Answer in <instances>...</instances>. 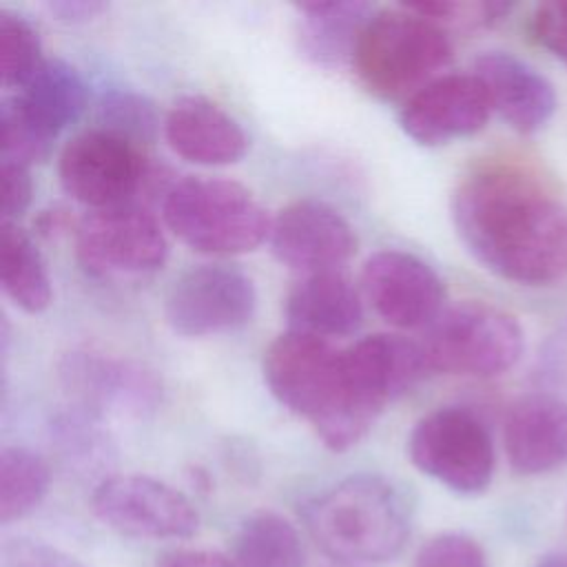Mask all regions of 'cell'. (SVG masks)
Masks as SVG:
<instances>
[{"mask_svg": "<svg viewBox=\"0 0 567 567\" xmlns=\"http://www.w3.org/2000/svg\"><path fill=\"white\" fill-rule=\"evenodd\" d=\"M452 221L467 252L518 286H551L567 275V208L536 175L483 166L452 195Z\"/></svg>", "mask_w": 567, "mask_h": 567, "instance_id": "cell-1", "label": "cell"}, {"mask_svg": "<svg viewBox=\"0 0 567 567\" xmlns=\"http://www.w3.org/2000/svg\"><path fill=\"white\" fill-rule=\"evenodd\" d=\"M264 381L270 394L306 419L332 452L354 447L372 430L352 405L343 350L328 339L286 330L264 352Z\"/></svg>", "mask_w": 567, "mask_h": 567, "instance_id": "cell-2", "label": "cell"}, {"mask_svg": "<svg viewBox=\"0 0 567 567\" xmlns=\"http://www.w3.org/2000/svg\"><path fill=\"white\" fill-rule=\"evenodd\" d=\"M306 518L315 543L341 565L392 560L410 536L403 494L377 474L339 481L312 501Z\"/></svg>", "mask_w": 567, "mask_h": 567, "instance_id": "cell-3", "label": "cell"}, {"mask_svg": "<svg viewBox=\"0 0 567 567\" xmlns=\"http://www.w3.org/2000/svg\"><path fill=\"white\" fill-rule=\"evenodd\" d=\"M452 44L439 24L410 7L374 11L354 44L352 66L379 97H410L439 78L450 62Z\"/></svg>", "mask_w": 567, "mask_h": 567, "instance_id": "cell-4", "label": "cell"}, {"mask_svg": "<svg viewBox=\"0 0 567 567\" xmlns=\"http://www.w3.org/2000/svg\"><path fill=\"white\" fill-rule=\"evenodd\" d=\"M168 230L204 255H241L270 237L272 217L241 184L219 177L175 182L162 202Z\"/></svg>", "mask_w": 567, "mask_h": 567, "instance_id": "cell-5", "label": "cell"}, {"mask_svg": "<svg viewBox=\"0 0 567 567\" xmlns=\"http://www.w3.org/2000/svg\"><path fill=\"white\" fill-rule=\"evenodd\" d=\"M419 343L430 372L474 379L505 374L518 363L525 348L516 317L483 301L443 308Z\"/></svg>", "mask_w": 567, "mask_h": 567, "instance_id": "cell-6", "label": "cell"}, {"mask_svg": "<svg viewBox=\"0 0 567 567\" xmlns=\"http://www.w3.org/2000/svg\"><path fill=\"white\" fill-rule=\"evenodd\" d=\"M408 454L419 472L456 494L485 492L496 467L485 421L461 405H445L419 419L408 439Z\"/></svg>", "mask_w": 567, "mask_h": 567, "instance_id": "cell-7", "label": "cell"}, {"mask_svg": "<svg viewBox=\"0 0 567 567\" xmlns=\"http://www.w3.org/2000/svg\"><path fill=\"white\" fill-rule=\"evenodd\" d=\"M75 252L95 279H137L157 272L168 255L155 215L142 204L89 210L75 228Z\"/></svg>", "mask_w": 567, "mask_h": 567, "instance_id": "cell-8", "label": "cell"}, {"mask_svg": "<svg viewBox=\"0 0 567 567\" xmlns=\"http://www.w3.org/2000/svg\"><path fill=\"white\" fill-rule=\"evenodd\" d=\"M60 184L91 210L140 204L137 195L153 179L142 146L104 128H86L60 153Z\"/></svg>", "mask_w": 567, "mask_h": 567, "instance_id": "cell-9", "label": "cell"}, {"mask_svg": "<svg viewBox=\"0 0 567 567\" xmlns=\"http://www.w3.org/2000/svg\"><path fill=\"white\" fill-rule=\"evenodd\" d=\"M91 507L104 525L131 538H188L199 527L195 505L179 489L144 474L102 478L93 489Z\"/></svg>", "mask_w": 567, "mask_h": 567, "instance_id": "cell-10", "label": "cell"}, {"mask_svg": "<svg viewBox=\"0 0 567 567\" xmlns=\"http://www.w3.org/2000/svg\"><path fill=\"white\" fill-rule=\"evenodd\" d=\"M257 308L252 279L230 266L204 264L184 270L164 301L166 323L184 337H210L246 326Z\"/></svg>", "mask_w": 567, "mask_h": 567, "instance_id": "cell-11", "label": "cell"}, {"mask_svg": "<svg viewBox=\"0 0 567 567\" xmlns=\"http://www.w3.org/2000/svg\"><path fill=\"white\" fill-rule=\"evenodd\" d=\"M343 368L352 405L370 425L388 403L430 374L421 343L390 332L363 337L346 348Z\"/></svg>", "mask_w": 567, "mask_h": 567, "instance_id": "cell-12", "label": "cell"}, {"mask_svg": "<svg viewBox=\"0 0 567 567\" xmlns=\"http://www.w3.org/2000/svg\"><path fill=\"white\" fill-rule=\"evenodd\" d=\"M361 288L372 310L403 330H425L445 308V286L439 272L403 250L370 255L361 270Z\"/></svg>", "mask_w": 567, "mask_h": 567, "instance_id": "cell-13", "label": "cell"}, {"mask_svg": "<svg viewBox=\"0 0 567 567\" xmlns=\"http://www.w3.org/2000/svg\"><path fill=\"white\" fill-rule=\"evenodd\" d=\"M275 257L303 275L339 270L357 250L348 219L326 202L297 199L284 206L270 226Z\"/></svg>", "mask_w": 567, "mask_h": 567, "instance_id": "cell-14", "label": "cell"}, {"mask_svg": "<svg viewBox=\"0 0 567 567\" xmlns=\"http://www.w3.org/2000/svg\"><path fill=\"white\" fill-rule=\"evenodd\" d=\"M492 115L474 73H443L410 95L401 109L403 131L423 146H441L478 133Z\"/></svg>", "mask_w": 567, "mask_h": 567, "instance_id": "cell-15", "label": "cell"}, {"mask_svg": "<svg viewBox=\"0 0 567 567\" xmlns=\"http://www.w3.org/2000/svg\"><path fill=\"white\" fill-rule=\"evenodd\" d=\"M483 84L492 113L520 135L543 131L556 113L554 84L529 62L507 51H485L474 71Z\"/></svg>", "mask_w": 567, "mask_h": 567, "instance_id": "cell-16", "label": "cell"}, {"mask_svg": "<svg viewBox=\"0 0 567 567\" xmlns=\"http://www.w3.org/2000/svg\"><path fill=\"white\" fill-rule=\"evenodd\" d=\"M503 447L509 467L523 476L567 465V399L551 392L516 399L503 421Z\"/></svg>", "mask_w": 567, "mask_h": 567, "instance_id": "cell-17", "label": "cell"}, {"mask_svg": "<svg viewBox=\"0 0 567 567\" xmlns=\"http://www.w3.org/2000/svg\"><path fill=\"white\" fill-rule=\"evenodd\" d=\"M60 374L82 408L95 414H142L159 394L157 379L148 370L97 352H71Z\"/></svg>", "mask_w": 567, "mask_h": 567, "instance_id": "cell-18", "label": "cell"}, {"mask_svg": "<svg viewBox=\"0 0 567 567\" xmlns=\"http://www.w3.org/2000/svg\"><path fill=\"white\" fill-rule=\"evenodd\" d=\"M164 137L179 157L202 166L235 164L248 151L241 124L219 104L199 95H186L171 106Z\"/></svg>", "mask_w": 567, "mask_h": 567, "instance_id": "cell-19", "label": "cell"}, {"mask_svg": "<svg viewBox=\"0 0 567 567\" xmlns=\"http://www.w3.org/2000/svg\"><path fill=\"white\" fill-rule=\"evenodd\" d=\"M288 330L332 341L359 330L363 321L361 292L341 270L303 275L286 297Z\"/></svg>", "mask_w": 567, "mask_h": 567, "instance_id": "cell-20", "label": "cell"}, {"mask_svg": "<svg viewBox=\"0 0 567 567\" xmlns=\"http://www.w3.org/2000/svg\"><path fill=\"white\" fill-rule=\"evenodd\" d=\"M13 97L44 131L58 137L86 109V84L69 62L44 60Z\"/></svg>", "mask_w": 567, "mask_h": 567, "instance_id": "cell-21", "label": "cell"}, {"mask_svg": "<svg viewBox=\"0 0 567 567\" xmlns=\"http://www.w3.org/2000/svg\"><path fill=\"white\" fill-rule=\"evenodd\" d=\"M0 284L4 295L24 312L49 308L53 290L44 259L27 230L4 224L0 230Z\"/></svg>", "mask_w": 567, "mask_h": 567, "instance_id": "cell-22", "label": "cell"}, {"mask_svg": "<svg viewBox=\"0 0 567 567\" xmlns=\"http://www.w3.org/2000/svg\"><path fill=\"white\" fill-rule=\"evenodd\" d=\"M297 9L303 16V47L319 62L352 60L357 38L374 13L368 2L357 0L303 2Z\"/></svg>", "mask_w": 567, "mask_h": 567, "instance_id": "cell-23", "label": "cell"}, {"mask_svg": "<svg viewBox=\"0 0 567 567\" xmlns=\"http://www.w3.org/2000/svg\"><path fill=\"white\" fill-rule=\"evenodd\" d=\"M235 567H301L303 545L297 527L277 512L250 514L235 534Z\"/></svg>", "mask_w": 567, "mask_h": 567, "instance_id": "cell-24", "label": "cell"}, {"mask_svg": "<svg viewBox=\"0 0 567 567\" xmlns=\"http://www.w3.org/2000/svg\"><path fill=\"white\" fill-rule=\"evenodd\" d=\"M47 461L29 447L9 445L0 452V520L13 523L31 514L49 492Z\"/></svg>", "mask_w": 567, "mask_h": 567, "instance_id": "cell-25", "label": "cell"}, {"mask_svg": "<svg viewBox=\"0 0 567 567\" xmlns=\"http://www.w3.org/2000/svg\"><path fill=\"white\" fill-rule=\"evenodd\" d=\"M0 51L2 84L20 89L42 66V42L35 27L20 13L0 11Z\"/></svg>", "mask_w": 567, "mask_h": 567, "instance_id": "cell-26", "label": "cell"}, {"mask_svg": "<svg viewBox=\"0 0 567 567\" xmlns=\"http://www.w3.org/2000/svg\"><path fill=\"white\" fill-rule=\"evenodd\" d=\"M97 128L142 146L155 137L159 117L144 95L133 91H109L97 102Z\"/></svg>", "mask_w": 567, "mask_h": 567, "instance_id": "cell-27", "label": "cell"}, {"mask_svg": "<svg viewBox=\"0 0 567 567\" xmlns=\"http://www.w3.org/2000/svg\"><path fill=\"white\" fill-rule=\"evenodd\" d=\"M0 159L31 166L33 162L44 159L55 137L44 131L20 104L16 97L4 100L0 109Z\"/></svg>", "mask_w": 567, "mask_h": 567, "instance_id": "cell-28", "label": "cell"}, {"mask_svg": "<svg viewBox=\"0 0 567 567\" xmlns=\"http://www.w3.org/2000/svg\"><path fill=\"white\" fill-rule=\"evenodd\" d=\"M419 16L432 20L441 29H467L485 27L503 20L509 13V2H465V0H434V2H412L405 4Z\"/></svg>", "mask_w": 567, "mask_h": 567, "instance_id": "cell-29", "label": "cell"}, {"mask_svg": "<svg viewBox=\"0 0 567 567\" xmlns=\"http://www.w3.org/2000/svg\"><path fill=\"white\" fill-rule=\"evenodd\" d=\"M414 567H487L483 547L467 534L445 532L421 545Z\"/></svg>", "mask_w": 567, "mask_h": 567, "instance_id": "cell-30", "label": "cell"}, {"mask_svg": "<svg viewBox=\"0 0 567 567\" xmlns=\"http://www.w3.org/2000/svg\"><path fill=\"white\" fill-rule=\"evenodd\" d=\"M2 567H86L75 556L42 540L13 538L2 547Z\"/></svg>", "mask_w": 567, "mask_h": 567, "instance_id": "cell-31", "label": "cell"}, {"mask_svg": "<svg viewBox=\"0 0 567 567\" xmlns=\"http://www.w3.org/2000/svg\"><path fill=\"white\" fill-rule=\"evenodd\" d=\"M532 35L567 66V0L540 4L532 16Z\"/></svg>", "mask_w": 567, "mask_h": 567, "instance_id": "cell-32", "label": "cell"}, {"mask_svg": "<svg viewBox=\"0 0 567 567\" xmlns=\"http://www.w3.org/2000/svg\"><path fill=\"white\" fill-rule=\"evenodd\" d=\"M536 379L547 392H567V319L545 341L536 361Z\"/></svg>", "mask_w": 567, "mask_h": 567, "instance_id": "cell-33", "label": "cell"}, {"mask_svg": "<svg viewBox=\"0 0 567 567\" xmlns=\"http://www.w3.org/2000/svg\"><path fill=\"white\" fill-rule=\"evenodd\" d=\"M2 177V221L16 224V219L29 208L33 195V182L29 166L16 162H0Z\"/></svg>", "mask_w": 567, "mask_h": 567, "instance_id": "cell-34", "label": "cell"}, {"mask_svg": "<svg viewBox=\"0 0 567 567\" xmlns=\"http://www.w3.org/2000/svg\"><path fill=\"white\" fill-rule=\"evenodd\" d=\"M47 9L62 22H89L104 13L109 4L100 0H53L47 2Z\"/></svg>", "mask_w": 567, "mask_h": 567, "instance_id": "cell-35", "label": "cell"}, {"mask_svg": "<svg viewBox=\"0 0 567 567\" xmlns=\"http://www.w3.org/2000/svg\"><path fill=\"white\" fill-rule=\"evenodd\" d=\"M159 567H235V563L217 551L182 549L166 556Z\"/></svg>", "mask_w": 567, "mask_h": 567, "instance_id": "cell-36", "label": "cell"}, {"mask_svg": "<svg viewBox=\"0 0 567 567\" xmlns=\"http://www.w3.org/2000/svg\"><path fill=\"white\" fill-rule=\"evenodd\" d=\"M536 567H567V551H551V554H545Z\"/></svg>", "mask_w": 567, "mask_h": 567, "instance_id": "cell-37", "label": "cell"}, {"mask_svg": "<svg viewBox=\"0 0 567 567\" xmlns=\"http://www.w3.org/2000/svg\"><path fill=\"white\" fill-rule=\"evenodd\" d=\"M332 567H357V565H341V563H337V565H332Z\"/></svg>", "mask_w": 567, "mask_h": 567, "instance_id": "cell-38", "label": "cell"}]
</instances>
